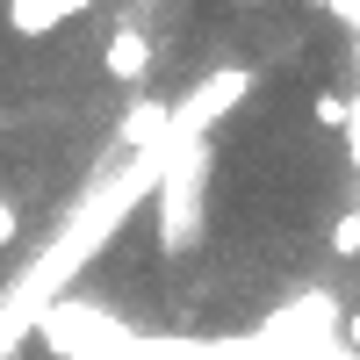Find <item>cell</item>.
Here are the masks:
<instances>
[{"label": "cell", "instance_id": "cell-5", "mask_svg": "<svg viewBox=\"0 0 360 360\" xmlns=\"http://www.w3.org/2000/svg\"><path fill=\"white\" fill-rule=\"evenodd\" d=\"M332 252L339 259H360V209H346V217L332 224Z\"/></svg>", "mask_w": 360, "mask_h": 360}, {"label": "cell", "instance_id": "cell-1", "mask_svg": "<svg viewBox=\"0 0 360 360\" xmlns=\"http://www.w3.org/2000/svg\"><path fill=\"white\" fill-rule=\"evenodd\" d=\"M245 94H252V72H245V65H224V72H209V79L195 86V94L180 101V115H173V137H180V144H188V137H202L209 123H217V115H231Z\"/></svg>", "mask_w": 360, "mask_h": 360}, {"label": "cell", "instance_id": "cell-6", "mask_svg": "<svg viewBox=\"0 0 360 360\" xmlns=\"http://www.w3.org/2000/svg\"><path fill=\"white\" fill-rule=\"evenodd\" d=\"M15 231H22V217H15V202H0V245H15Z\"/></svg>", "mask_w": 360, "mask_h": 360}, {"label": "cell", "instance_id": "cell-3", "mask_svg": "<svg viewBox=\"0 0 360 360\" xmlns=\"http://www.w3.org/2000/svg\"><path fill=\"white\" fill-rule=\"evenodd\" d=\"M101 72H108L115 86H144V72H152V37H144V29H108Z\"/></svg>", "mask_w": 360, "mask_h": 360}, {"label": "cell", "instance_id": "cell-2", "mask_svg": "<svg viewBox=\"0 0 360 360\" xmlns=\"http://www.w3.org/2000/svg\"><path fill=\"white\" fill-rule=\"evenodd\" d=\"M94 0H8V29L22 44H37V37H58L72 15H86Z\"/></svg>", "mask_w": 360, "mask_h": 360}, {"label": "cell", "instance_id": "cell-4", "mask_svg": "<svg viewBox=\"0 0 360 360\" xmlns=\"http://www.w3.org/2000/svg\"><path fill=\"white\" fill-rule=\"evenodd\" d=\"M310 123L317 130H353V101L339 94V86H317L310 94Z\"/></svg>", "mask_w": 360, "mask_h": 360}, {"label": "cell", "instance_id": "cell-8", "mask_svg": "<svg viewBox=\"0 0 360 360\" xmlns=\"http://www.w3.org/2000/svg\"><path fill=\"white\" fill-rule=\"evenodd\" d=\"M238 8H252V0H238Z\"/></svg>", "mask_w": 360, "mask_h": 360}, {"label": "cell", "instance_id": "cell-7", "mask_svg": "<svg viewBox=\"0 0 360 360\" xmlns=\"http://www.w3.org/2000/svg\"><path fill=\"white\" fill-rule=\"evenodd\" d=\"M346 339H353V346H360V310H353V324H346Z\"/></svg>", "mask_w": 360, "mask_h": 360}]
</instances>
